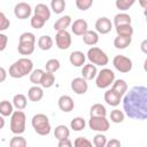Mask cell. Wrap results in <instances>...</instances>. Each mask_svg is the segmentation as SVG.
<instances>
[{
  "instance_id": "f5cc1de1",
  "label": "cell",
  "mask_w": 147,
  "mask_h": 147,
  "mask_svg": "<svg viewBox=\"0 0 147 147\" xmlns=\"http://www.w3.org/2000/svg\"><path fill=\"white\" fill-rule=\"evenodd\" d=\"M5 118H3V116L2 115H0V130L1 129H3V126H5Z\"/></svg>"
},
{
  "instance_id": "7402d4cb",
  "label": "cell",
  "mask_w": 147,
  "mask_h": 147,
  "mask_svg": "<svg viewBox=\"0 0 147 147\" xmlns=\"http://www.w3.org/2000/svg\"><path fill=\"white\" fill-rule=\"evenodd\" d=\"M132 42V37H127V36H118L114 39V46L117 49H125L127 48Z\"/></svg>"
},
{
  "instance_id": "1f68e13d",
  "label": "cell",
  "mask_w": 147,
  "mask_h": 147,
  "mask_svg": "<svg viewBox=\"0 0 147 147\" xmlns=\"http://www.w3.org/2000/svg\"><path fill=\"white\" fill-rule=\"evenodd\" d=\"M51 9L55 14H62L65 9V0H52Z\"/></svg>"
},
{
  "instance_id": "484cf974",
  "label": "cell",
  "mask_w": 147,
  "mask_h": 147,
  "mask_svg": "<svg viewBox=\"0 0 147 147\" xmlns=\"http://www.w3.org/2000/svg\"><path fill=\"white\" fill-rule=\"evenodd\" d=\"M26 105H28V100H26V96L22 93H18V94H15L14 98H13V106L18 109V110H23L24 108H26Z\"/></svg>"
},
{
  "instance_id": "681fc988",
  "label": "cell",
  "mask_w": 147,
  "mask_h": 147,
  "mask_svg": "<svg viewBox=\"0 0 147 147\" xmlns=\"http://www.w3.org/2000/svg\"><path fill=\"white\" fill-rule=\"evenodd\" d=\"M6 78H7V71H6V69H5V68L0 67V83L5 82V80H6Z\"/></svg>"
},
{
  "instance_id": "8d00e7d4",
  "label": "cell",
  "mask_w": 147,
  "mask_h": 147,
  "mask_svg": "<svg viewBox=\"0 0 147 147\" xmlns=\"http://www.w3.org/2000/svg\"><path fill=\"white\" fill-rule=\"evenodd\" d=\"M136 0H116L115 1V6L117 9L122 10V11H125L127 9H130L133 5H134Z\"/></svg>"
},
{
  "instance_id": "d590c367",
  "label": "cell",
  "mask_w": 147,
  "mask_h": 147,
  "mask_svg": "<svg viewBox=\"0 0 147 147\" xmlns=\"http://www.w3.org/2000/svg\"><path fill=\"white\" fill-rule=\"evenodd\" d=\"M42 74H44V70L42 69H33L31 72H30V82L33 84V85H39L40 84V79L42 77Z\"/></svg>"
},
{
  "instance_id": "f907efd6",
  "label": "cell",
  "mask_w": 147,
  "mask_h": 147,
  "mask_svg": "<svg viewBox=\"0 0 147 147\" xmlns=\"http://www.w3.org/2000/svg\"><path fill=\"white\" fill-rule=\"evenodd\" d=\"M146 45H147V40L145 39V40L141 42V51H142V53H145V54L147 53V46H146Z\"/></svg>"
},
{
  "instance_id": "44dd1931",
  "label": "cell",
  "mask_w": 147,
  "mask_h": 147,
  "mask_svg": "<svg viewBox=\"0 0 147 147\" xmlns=\"http://www.w3.org/2000/svg\"><path fill=\"white\" fill-rule=\"evenodd\" d=\"M71 17L69 15H64V16H61L53 25V29L55 31H60V30H67L70 25H71Z\"/></svg>"
},
{
  "instance_id": "b9f144b4",
  "label": "cell",
  "mask_w": 147,
  "mask_h": 147,
  "mask_svg": "<svg viewBox=\"0 0 147 147\" xmlns=\"http://www.w3.org/2000/svg\"><path fill=\"white\" fill-rule=\"evenodd\" d=\"M45 23H46V21H44L42 18H40L39 16H36V15H33V16L31 17V21H30L31 26H32L33 29H36V30L41 29V28L45 25Z\"/></svg>"
},
{
  "instance_id": "52a82bcc",
  "label": "cell",
  "mask_w": 147,
  "mask_h": 147,
  "mask_svg": "<svg viewBox=\"0 0 147 147\" xmlns=\"http://www.w3.org/2000/svg\"><path fill=\"white\" fill-rule=\"evenodd\" d=\"M113 64L116 70H118L119 72H123V74L130 72L133 67L132 60L125 55H116L113 59Z\"/></svg>"
},
{
  "instance_id": "6da1fadb",
  "label": "cell",
  "mask_w": 147,
  "mask_h": 147,
  "mask_svg": "<svg viewBox=\"0 0 147 147\" xmlns=\"http://www.w3.org/2000/svg\"><path fill=\"white\" fill-rule=\"evenodd\" d=\"M125 115L131 119L145 121L147 118V87L133 86L122 96Z\"/></svg>"
},
{
  "instance_id": "836d02e7",
  "label": "cell",
  "mask_w": 147,
  "mask_h": 147,
  "mask_svg": "<svg viewBox=\"0 0 147 147\" xmlns=\"http://www.w3.org/2000/svg\"><path fill=\"white\" fill-rule=\"evenodd\" d=\"M116 32L118 36H127L132 37L133 34V28L131 24H124V25H118L116 26Z\"/></svg>"
},
{
  "instance_id": "2e32d148",
  "label": "cell",
  "mask_w": 147,
  "mask_h": 147,
  "mask_svg": "<svg viewBox=\"0 0 147 147\" xmlns=\"http://www.w3.org/2000/svg\"><path fill=\"white\" fill-rule=\"evenodd\" d=\"M85 60H86V56L83 52L80 51H75L72 52L70 55H69V61L70 63L76 67V68H79V67H83L85 64Z\"/></svg>"
},
{
  "instance_id": "30bf717a",
  "label": "cell",
  "mask_w": 147,
  "mask_h": 147,
  "mask_svg": "<svg viewBox=\"0 0 147 147\" xmlns=\"http://www.w3.org/2000/svg\"><path fill=\"white\" fill-rule=\"evenodd\" d=\"M32 13V8L28 2H18L15 5L14 7V15L18 18V20H26L30 17Z\"/></svg>"
},
{
  "instance_id": "4dcf8cb0",
  "label": "cell",
  "mask_w": 147,
  "mask_h": 147,
  "mask_svg": "<svg viewBox=\"0 0 147 147\" xmlns=\"http://www.w3.org/2000/svg\"><path fill=\"white\" fill-rule=\"evenodd\" d=\"M34 45L36 44H29V42H18L17 51L22 55H30L34 52Z\"/></svg>"
},
{
  "instance_id": "f35d334b",
  "label": "cell",
  "mask_w": 147,
  "mask_h": 147,
  "mask_svg": "<svg viewBox=\"0 0 147 147\" xmlns=\"http://www.w3.org/2000/svg\"><path fill=\"white\" fill-rule=\"evenodd\" d=\"M9 145H10V147H25L26 146V140L21 134H16L15 137H13L10 139Z\"/></svg>"
},
{
  "instance_id": "f6af8a7d",
  "label": "cell",
  "mask_w": 147,
  "mask_h": 147,
  "mask_svg": "<svg viewBox=\"0 0 147 147\" xmlns=\"http://www.w3.org/2000/svg\"><path fill=\"white\" fill-rule=\"evenodd\" d=\"M9 25H10V21L7 18V16L2 11H0V31L7 30Z\"/></svg>"
},
{
  "instance_id": "5bb4252c",
  "label": "cell",
  "mask_w": 147,
  "mask_h": 147,
  "mask_svg": "<svg viewBox=\"0 0 147 147\" xmlns=\"http://www.w3.org/2000/svg\"><path fill=\"white\" fill-rule=\"evenodd\" d=\"M57 106L63 113H70L75 108V102L69 95H61L57 100Z\"/></svg>"
},
{
  "instance_id": "83f0119b",
  "label": "cell",
  "mask_w": 147,
  "mask_h": 147,
  "mask_svg": "<svg viewBox=\"0 0 147 147\" xmlns=\"http://www.w3.org/2000/svg\"><path fill=\"white\" fill-rule=\"evenodd\" d=\"M70 136V130L63 125V124H60L55 127L54 130V137L57 139V140H61V139H65V138H69Z\"/></svg>"
},
{
  "instance_id": "bcb514c9",
  "label": "cell",
  "mask_w": 147,
  "mask_h": 147,
  "mask_svg": "<svg viewBox=\"0 0 147 147\" xmlns=\"http://www.w3.org/2000/svg\"><path fill=\"white\" fill-rule=\"evenodd\" d=\"M8 44V37L5 33H0V52L5 51Z\"/></svg>"
},
{
  "instance_id": "816d5d0a",
  "label": "cell",
  "mask_w": 147,
  "mask_h": 147,
  "mask_svg": "<svg viewBox=\"0 0 147 147\" xmlns=\"http://www.w3.org/2000/svg\"><path fill=\"white\" fill-rule=\"evenodd\" d=\"M138 2H139L141 8H144V9L147 8V0H138Z\"/></svg>"
},
{
  "instance_id": "e0dca14e",
  "label": "cell",
  "mask_w": 147,
  "mask_h": 147,
  "mask_svg": "<svg viewBox=\"0 0 147 147\" xmlns=\"http://www.w3.org/2000/svg\"><path fill=\"white\" fill-rule=\"evenodd\" d=\"M44 96V91H42V87L38 86V85H33L29 88L28 91V98L30 101H33V102H38L42 99Z\"/></svg>"
},
{
  "instance_id": "7c38bea8",
  "label": "cell",
  "mask_w": 147,
  "mask_h": 147,
  "mask_svg": "<svg viewBox=\"0 0 147 147\" xmlns=\"http://www.w3.org/2000/svg\"><path fill=\"white\" fill-rule=\"evenodd\" d=\"M113 29V23L111 21L106 17V16H102L100 18L96 20L95 22V30L98 33H101V34H107L111 31Z\"/></svg>"
},
{
  "instance_id": "3957f363",
  "label": "cell",
  "mask_w": 147,
  "mask_h": 147,
  "mask_svg": "<svg viewBox=\"0 0 147 147\" xmlns=\"http://www.w3.org/2000/svg\"><path fill=\"white\" fill-rule=\"evenodd\" d=\"M31 125L39 136H47L51 132V123L45 114H36L31 119Z\"/></svg>"
},
{
  "instance_id": "7dc6e473",
  "label": "cell",
  "mask_w": 147,
  "mask_h": 147,
  "mask_svg": "<svg viewBox=\"0 0 147 147\" xmlns=\"http://www.w3.org/2000/svg\"><path fill=\"white\" fill-rule=\"evenodd\" d=\"M57 146H59V147H71V146H72V142H71V140H70L69 138H65V139L59 140Z\"/></svg>"
},
{
  "instance_id": "ac0fdd59",
  "label": "cell",
  "mask_w": 147,
  "mask_h": 147,
  "mask_svg": "<svg viewBox=\"0 0 147 147\" xmlns=\"http://www.w3.org/2000/svg\"><path fill=\"white\" fill-rule=\"evenodd\" d=\"M34 15L39 16L40 18H42L44 21L47 22L51 18V9L45 3H38L34 7Z\"/></svg>"
},
{
  "instance_id": "7bdbcfd3",
  "label": "cell",
  "mask_w": 147,
  "mask_h": 147,
  "mask_svg": "<svg viewBox=\"0 0 147 147\" xmlns=\"http://www.w3.org/2000/svg\"><path fill=\"white\" fill-rule=\"evenodd\" d=\"M93 0H76V6L79 10H87L92 7Z\"/></svg>"
},
{
  "instance_id": "60d3db41",
  "label": "cell",
  "mask_w": 147,
  "mask_h": 147,
  "mask_svg": "<svg viewBox=\"0 0 147 147\" xmlns=\"http://www.w3.org/2000/svg\"><path fill=\"white\" fill-rule=\"evenodd\" d=\"M106 142H107V138L101 132L100 133H96L93 137V145L95 147H105L106 146Z\"/></svg>"
},
{
  "instance_id": "f546056e",
  "label": "cell",
  "mask_w": 147,
  "mask_h": 147,
  "mask_svg": "<svg viewBox=\"0 0 147 147\" xmlns=\"http://www.w3.org/2000/svg\"><path fill=\"white\" fill-rule=\"evenodd\" d=\"M90 116H107V109L101 103H94L90 108Z\"/></svg>"
},
{
  "instance_id": "277c9868",
  "label": "cell",
  "mask_w": 147,
  "mask_h": 147,
  "mask_svg": "<svg viewBox=\"0 0 147 147\" xmlns=\"http://www.w3.org/2000/svg\"><path fill=\"white\" fill-rule=\"evenodd\" d=\"M26 116L22 110H15L10 115V131L14 134H22L25 131Z\"/></svg>"
},
{
  "instance_id": "9c48e42d",
  "label": "cell",
  "mask_w": 147,
  "mask_h": 147,
  "mask_svg": "<svg viewBox=\"0 0 147 147\" xmlns=\"http://www.w3.org/2000/svg\"><path fill=\"white\" fill-rule=\"evenodd\" d=\"M55 44L59 49L65 51L71 46V34L67 30L56 31L55 36Z\"/></svg>"
},
{
  "instance_id": "7a4b0ae2",
  "label": "cell",
  "mask_w": 147,
  "mask_h": 147,
  "mask_svg": "<svg viewBox=\"0 0 147 147\" xmlns=\"http://www.w3.org/2000/svg\"><path fill=\"white\" fill-rule=\"evenodd\" d=\"M33 70V62L28 57H22L15 61L9 67V76L11 78H23Z\"/></svg>"
},
{
  "instance_id": "d4e9b609",
  "label": "cell",
  "mask_w": 147,
  "mask_h": 147,
  "mask_svg": "<svg viewBox=\"0 0 147 147\" xmlns=\"http://www.w3.org/2000/svg\"><path fill=\"white\" fill-rule=\"evenodd\" d=\"M53 44H54V41H53L52 37L51 36H47V34L41 36L38 39V47L41 51H49L53 47Z\"/></svg>"
},
{
  "instance_id": "e575fe53",
  "label": "cell",
  "mask_w": 147,
  "mask_h": 147,
  "mask_svg": "<svg viewBox=\"0 0 147 147\" xmlns=\"http://www.w3.org/2000/svg\"><path fill=\"white\" fill-rule=\"evenodd\" d=\"M61 67V63L57 59H49L46 64H45V68H46V71H49V72H56Z\"/></svg>"
},
{
  "instance_id": "c3c4849f",
  "label": "cell",
  "mask_w": 147,
  "mask_h": 147,
  "mask_svg": "<svg viewBox=\"0 0 147 147\" xmlns=\"http://www.w3.org/2000/svg\"><path fill=\"white\" fill-rule=\"evenodd\" d=\"M107 147H121V141L117 139H110L109 141L106 142Z\"/></svg>"
},
{
  "instance_id": "ffe728a7",
  "label": "cell",
  "mask_w": 147,
  "mask_h": 147,
  "mask_svg": "<svg viewBox=\"0 0 147 147\" xmlns=\"http://www.w3.org/2000/svg\"><path fill=\"white\" fill-rule=\"evenodd\" d=\"M82 37H83L84 44H86L88 46H94V45H96L99 42V33L96 31L87 30Z\"/></svg>"
},
{
  "instance_id": "8fae6325",
  "label": "cell",
  "mask_w": 147,
  "mask_h": 147,
  "mask_svg": "<svg viewBox=\"0 0 147 147\" xmlns=\"http://www.w3.org/2000/svg\"><path fill=\"white\" fill-rule=\"evenodd\" d=\"M71 90L78 94V95H82V94H85L88 90V84H87V80L84 79L83 77H76L71 80Z\"/></svg>"
},
{
  "instance_id": "4316f807",
  "label": "cell",
  "mask_w": 147,
  "mask_h": 147,
  "mask_svg": "<svg viewBox=\"0 0 147 147\" xmlns=\"http://www.w3.org/2000/svg\"><path fill=\"white\" fill-rule=\"evenodd\" d=\"M131 22H132V18L126 13H118L114 17V24H115V26L124 25V24H131Z\"/></svg>"
},
{
  "instance_id": "ba28073f",
  "label": "cell",
  "mask_w": 147,
  "mask_h": 147,
  "mask_svg": "<svg viewBox=\"0 0 147 147\" xmlns=\"http://www.w3.org/2000/svg\"><path fill=\"white\" fill-rule=\"evenodd\" d=\"M88 126L91 130L96 132H106L109 130V121L103 116H91L88 121Z\"/></svg>"
},
{
  "instance_id": "74e56055",
  "label": "cell",
  "mask_w": 147,
  "mask_h": 147,
  "mask_svg": "<svg viewBox=\"0 0 147 147\" xmlns=\"http://www.w3.org/2000/svg\"><path fill=\"white\" fill-rule=\"evenodd\" d=\"M124 117H125V114L119 109H114L110 111V121L113 123H116V124L122 123L124 121Z\"/></svg>"
},
{
  "instance_id": "9a60e30c",
  "label": "cell",
  "mask_w": 147,
  "mask_h": 147,
  "mask_svg": "<svg viewBox=\"0 0 147 147\" xmlns=\"http://www.w3.org/2000/svg\"><path fill=\"white\" fill-rule=\"evenodd\" d=\"M103 98H105V101L107 102V105H109V106H111V107H117V106L122 102V96L118 95V94H117L114 90H111V88L105 92Z\"/></svg>"
},
{
  "instance_id": "8992f818",
  "label": "cell",
  "mask_w": 147,
  "mask_h": 147,
  "mask_svg": "<svg viewBox=\"0 0 147 147\" xmlns=\"http://www.w3.org/2000/svg\"><path fill=\"white\" fill-rule=\"evenodd\" d=\"M114 80H115V74L113 70H110L108 68L101 69L95 76V85L99 88L109 87Z\"/></svg>"
},
{
  "instance_id": "d6a6232c",
  "label": "cell",
  "mask_w": 147,
  "mask_h": 147,
  "mask_svg": "<svg viewBox=\"0 0 147 147\" xmlns=\"http://www.w3.org/2000/svg\"><path fill=\"white\" fill-rule=\"evenodd\" d=\"M85 126H86V122L83 117H75L70 122V127L74 131H82L85 129Z\"/></svg>"
},
{
  "instance_id": "603a6c76",
  "label": "cell",
  "mask_w": 147,
  "mask_h": 147,
  "mask_svg": "<svg viewBox=\"0 0 147 147\" xmlns=\"http://www.w3.org/2000/svg\"><path fill=\"white\" fill-rule=\"evenodd\" d=\"M55 83V76L53 72H49V71H44L42 74V77L40 79V84L42 88H49L54 85Z\"/></svg>"
},
{
  "instance_id": "ee69618b",
  "label": "cell",
  "mask_w": 147,
  "mask_h": 147,
  "mask_svg": "<svg viewBox=\"0 0 147 147\" xmlns=\"http://www.w3.org/2000/svg\"><path fill=\"white\" fill-rule=\"evenodd\" d=\"M74 145L76 147H90V146H92V141H90L85 137H78L75 139Z\"/></svg>"
},
{
  "instance_id": "d6986e66",
  "label": "cell",
  "mask_w": 147,
  "mask_h": 147,
  "mask_svg": "<svg viewBox=\"0 0 147 147\" xmlns=\"http://www.w3.org/2000/svg\"><path fill=\"white\" fill-rule=\"evenodd\" d=\"M98 74V70H96V67L92 63H88V64H84L83 65V69H82V77L86 80H92L95 78Z\"/></svg>"
},
{
  "instance_id": "cb8c5ba5",
  "label": "cell",
  "mask_w": 147,
  "mask_h": 147,
  "mask_svg": "<svg viewBox=\"0 0 147 147\" xmlns=\"http://www.w3.org/2000/svg\"><path fill=\"white\" fill-rule=\"evenodd\" d=\"M111 90H114L118 95L123 96L127 91V84L124 79H115L111 84Z\"/></svg>"
},
{
  "instance_id": "5b68a950",
  "label": "cell",
  "mask_w": 147,
  "mask_h": 147,
  "mask_svg": "<svg viewBox=\"0 0 147 147\" xmlns=\"http://www.w3.org/2000/svg\"><path fill=\"white\" fill-rule=\"evenodd\" d=\"M87 59L90 61V63L94 64V65H100V67H103L106 64H108L109 62V59H108V55L99 47H91L88 51H87Z\"/></svg>"
},
{
  "instance_id": "f1b7e54d",
  "label": "cell",
  "mask_w": 147,
  "mask_h": 147,
  "mask_svg": "<svg viewBox=\"0 0 147 147\" xmlns=\"http://www.w3.org/2000/svg\"><path fill=\"white\" fill-rule=\"evenodd\" d=\"M14 111V106L10 101L8 100H2L0 101V115H2L3 117L10 116Z\"/></svg>"
},
{
  "instance_id": "4fadbf2b",
  "label": "cell",
  "mask_w": 147,
  "mask_h": 147,
  "mask_svg": "<svg viewBox=\"0 0 147 147\" xmlns=\"http://www.w3.org/2000/svg\"><path fill=\"white\" fill-rule=\"evenodd\" d=\"M88 30L87 22L83 18H77L74 22H71V31L76 36H83Z\"/></svg>"
},
{
  "instance_id": "ab89813d",
  "label": "cell",
  "mask_w": 147,
  "mask_h": 147,
  "mask_svg": "<svg viewBox=\"0 0 147 147\" xmlns=\"http://www.w3.org/2000/svg\"><path fill=\"white\" fill-rule=\"evenodd\" d=\"M18 42H29V44H36V36L32 32H23L20 36Z\"/></svg>"
}]
</instances>
